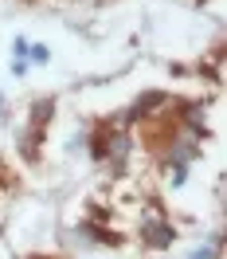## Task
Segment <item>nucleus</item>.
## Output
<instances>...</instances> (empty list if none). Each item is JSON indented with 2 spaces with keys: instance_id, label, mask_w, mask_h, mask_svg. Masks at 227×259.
Returning <instances> with one entry per match:
<instances>
[{
  "instance_id": "nucleus-3",
  "label": "nucleus",
  "mask_w": 227,
  "mask_h": 259,
  "mask_svg": "<svg viewBox=\"0 0 227 259\" xmlns=\"http://www.w3.org/2000/svg\"><path fill=\"white\" fill-rule=\"evenodd\" d=\"M192 259H211V247H196V251H192Z\"/></svg>"
},
{
  "instance_id": "nucleus-1",
  "label": "nucleus",
  "mask_w": 227,
  "mask_h": 259,
  "mask_svg": "<svg viewBox=\"0 0 227 259\" xmlns=\"http://www.w3.org/2000/svg\"><path fill=\"white\" fill-rule=\"evenodd\" d=\"M145 240L153 243V247H168V243H173V228H168V224H149L145 228Z\"/></svg>"
},
{
  "instance_id": "nucleus-2",
  "label": "nucleus",
  "mask_w": 227,
  "mask_h": 259,
  "mask_svg": "<svg viewBox=\"0 0 227 259\" xmlns=\"http://www.w3.org/2000/svg\"><path fill=\"white\" fill-rule=\"evenodd\" d=\"M126 149H130V138H126V134H114V142H110V157H114V161H122V157H126Z\"/></svg>"
}]
</instances>
